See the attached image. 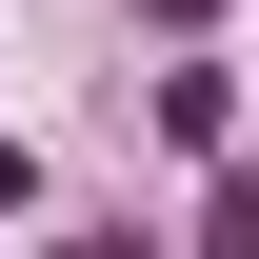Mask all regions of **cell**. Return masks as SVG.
<instances>
[{
  "label": "cell",
  "instance_id": "7a4b0ae2",
  "mask_svg": "<svg viewBox=\"0 0 259 259\" xmlns=\"http://www.w3.org/2000/svg\"><path fill=\"white\" fill-rule=\"evenodd\" d=\"M140 20H220V0H140Z\"/></svg>",
  "mask_w": 259,
  "mask_h": 259
},
{
  "label": "cell",
  "instance_id": "6da1fadb",
  "mask_svg": "<svg viewBox=\"0 0 259 259\" xmlns=\"http://www.w3.org/2000/svg\"><path fill=\"white\" fill-rule=\"evenodd\" d=\"M199 259H259V180H220V220H199Z\"/></svg>",
  "mask_w": 259,
  "mask_h": 259
}]
</instances>
